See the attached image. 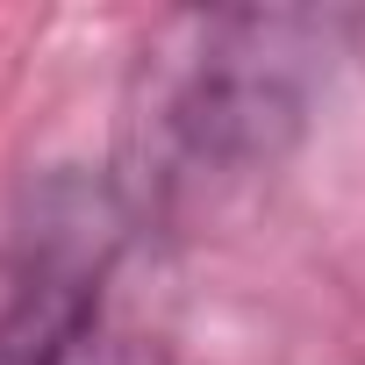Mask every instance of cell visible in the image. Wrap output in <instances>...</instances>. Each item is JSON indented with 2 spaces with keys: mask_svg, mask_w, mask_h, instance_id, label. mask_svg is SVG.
<instances>
[{
  "mask_svg": "<svg viewBox=\"0 0 365 365\" xmlns=\"http://www.w3.org/2000/svg\"><path fill=\"white\" fill-rule=\"evenodd\" d=\"M93 279L58 244L15 258L0 272V365H72L86 344Z\"/></svg>",
  "mask_w": 365,
  "mask_h": 365,
  "instance_id": "6da1fadb",
  "label": "cell"
}]
</instances>
